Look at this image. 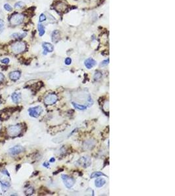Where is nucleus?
<instances>
[{
    "label": "nucleus",
    "instance_id": "f257e3e1",
    "mask_svg": "<svg viewBox=\"0 0 175 196\" xmlns=\"http://www.w3.org/2000/svg\"><path fill=\"white\" fill-rule=\"evenodd\" d=\"M26 48V44L23 41H18L15 42L11 44V50L12 52H13L14 54H20L22 53Z\"/></svg>",
    "mask_w": 175,
    "mask_h": 196
},
{
    "label": "nucleus",
    "instance_id": "f03ea898",
    "mask_svg": "<svg viewBox=\"0 0 175 196\" xmlns=\"http://www.w3.org/2000/svg\"><path fill=\"white\" fill-rule=\"evenodd\" d=\"M24 19V16L22 14L16 13L11 16L10 18V24L11 26H16L21 24Z\"/></svg>",
    "mask_w": 175,
    "mask_h": 196
},
{
    "label": "nucleus",
    "instance_id": "7ed1b4c3",
    "mask_svg": "<svg viewBox=\"0 0 175 196\" xmlns=\"http://www.w3.org/2000/svg\"><path fill=\"white\" fill-rule=\"evenodd\" d=\"M22 131V125L20 124L9 126L7 129V133L11 137H16L19 135Z\"/></svg>",
    "mask_w": 175,
    "mask_h": 196
},
{
    "label": "nucleus",
    "instance_id": "20e7f679",
    "mask_svg": "<svg viewBox=\"0 0 175 196\" xmlns=\"http://www.w3.org/2000/svg\"><path fill=\"white\" fill-rule=\"evenodd\" d=\"M62 179L63 180L64 183V185L67 188H71L75 184V179L72 177H70L68 175H62Z\"/></svg>",
    "mask_w": 175,
    "mask_h": 196
},
{
    "label": "nucleus",
    "instance_id": "39448f33",
    "mask_svg": "<svg viewBox=\"0 0 175 196\" xmlns=\"http://www.w3.org/2000/svg\"><path fill=\"white\" fill-rule=\"evenodd\" d=\"M42 112V107H40V106L32 107V108H30V109H28V112H29L30 116L34 118H37L41 114Z\"/></svg>",
    "mask_w": 175,
    "mask_h": 196
},
{
    "label": "nucleus",
    "instance_id": "423d86ee",
    "mask_svg": "<svg viewBox=\"0 0 175 196\" xmlns=\"http://www.w3.org/2000/svg\"><path fill=\"white\" fill-rule=\"evenodd\" d=\"M58 101V97L55 94H50L45 97L44 103L47 105H51Z\"/></svg>",
    "mask_w": 175,
    "mask_h": 196
},
{
    "label": "nucleus",
    "instance_id": "0eeeda50",
    "mask_svg": "<svg viewBox=\"0 0 175 196\" xmlns=\"http://www.w3.org/2000/svg\"><path fill=\"white\" fill-rule=\"evenodd\" d=\"M77 163L80 165L86 168L91 164V159L89 156H83L78 160Z\"/></svg>",
    "mask_w": 175,
    "mask_h": 196
},
{
    "label": "nucleus",
    "instance_id": "6e6552de",
    "mask_svg": "<svg viewBox=\"0 0 175 196\" xmlns=\"http://www.w3.org/2000/svg\"><path fill=\"white\" fill-rule=\"evenodd\" d=\"M24 150V148L22 147V146H19V145H17V146H15L11 148L9 150V154H11V155L13 156H15V155H17V154H20Z\"/></svg>",
    "mask_w": 175,
    "mask_h": 196
},
{
    "label": "nucleus",
    "instance_id": "1a4fd4ad",
    "mask_svg": "<svg viewBox=\"0 0 175 196\" xmlns=\"http://www.w3.org/2000/svg\"><path fill=\"white\" fill-rule=\"evenodd\" d=\"M55 9L58 12H60V13H62V12H64L65 10H66V9H68V5L64 2H58V3H56L55 5Z\"/></svg>",
    "mask_w": 175,
    "mask_h": 196
},
{
    "label": "nucleus",
    "instance_id": "9d476101",
    "mask_svg": "<svg viewBox=\"0 0 175 196\" xmlns=\"http://www.w3.org/2000/svg\"><path fill=\"white\" fill-rule=\"evenodd\" d=\"M42 47L44 49L43 54H46L47 52H52L54 50V47L53 44H51L49 43H43L42 44Z\"/></svg>",
    "mask_w": 175,
    "mask_h": 196
},
{
    "label": "nucleus",
    "instance_id": "9b49d317",
    "mask_svg": "<svg viewBox=\"0 0 175 196\" xmlns=\"http://www.w3.org/2000/svg\"><path fill=\"white\" fill-rule=\"evenodd\" d=\"M96 64V62L95 60L93 59V58H91V57L88 58V59H87L85 61V67L87 68V69H89L93 68Z\"/></svg>",
    "mask_w": 175,
    "mask_h": 196
},
{
    "label": "nucleus",
    "instance_id": "f8f14e48",
    "mask_svg": "<svg viewBox=\"0 0 175 196\" xmlns=\"http://www.w3.org/2000/svg\"><path fill=\"white\" fill-rule=\"evenodd\" d=\"M20 75H21V73H20V71H13V72L10 73L9 77L13 81H17V80H19V78H20Z\"/></svg>",
    "mask_w": 175,
    "mask_h": 196
},
{
    "label": "nucleus",
    "instance_id": "ddd939ff",
    "mask_svg": "<svg viewBox=\"0 0 175 196\" xmlns=\"http://www.w3.org/2000/svg\"><path fill=\"white\" fill-rule=\"evenodd\" d=\"M60 31L58 30H55L52 33V41L54 43H57L60 40Z\"/></svg>",
    "mask_w": 175,
    "mask_h": 196
},
{
    "label": "nucleus",
    "instance_id": "4468645a",
    "mask_svg": "<svg viewBox=\"0 0 175 196\" xmlns=\"http://www.w3.org/2000/svg\"><path fill=\"white\" fill-rule=\"evenodd\" d=\"M11 98L13 99V101L15 103H18L20 101L21 99V94L19 93H13L11 96Z\"/></svg>",
    "mask_w": 175,
    "mask_h": 196
},
{
    "label": "nucleus",
    "instance_id": "2eb2a0df",
    "mask_svg": "<svg viewBox=\"0 0 175 196\" xmlns=\"http://www.w3.org/2000/svg\"><path fill=\"white\" fill-rule=\"evenodd\" d=\"M106 184V180L102 178H100L96 179L95 181V186L97 188H101Z\"/></svg>",
    "mask_w": 175,
    "mask_h": 196
},
{
    "label": "nucleus",
    "instance_id": "dca6fc26",
    "mask_svg": "<svg viewBox=\"0 0 175 196\" xmlns=\"http://www.w3.org/2000/svg\"><path fill=\"white\" fill-rule=\"evenodd\" d=\"M26 35V33H15L11 35V37H13L14 39H20L23 38Z\"/></svg>",
    "mask_w": 175,
    "mask_h": 196
},
{
    "label": "nucleus",
    "instance_id": "f3484780",
    "mask_svg": "<svg viewBox=\"0 0 175 196\" xmlns=\"http://www.w3.org/2000/svg\"><path fill=\"white\" fill-rule=\"evenodd\" d=\"M72 105H74V107L76 109L80 110H86V109H87V107L85 106V105L78 104V103H74V102H72Z\"/></svg>",
    "mask_w": 175,
    "mask_h": 196
},
{
    "label": "nucleus",
    "instance_id": "a211bd4d",
    "mask_svg": "<svg viewBox=\"0 0 175 196\" xmlns=\"http://www.w3.org/2000/svg\"><path fill=\"white\" fill-rule=\"evenodd\" d=\"M37 29H38V31H39V35H40V36H43L45 33V28H44V26H43L42 24H38Z\"/></svg>",
    "mask_w": 175,
    "mask_h": 196
},
{
    "label": "nucleus",
    "instance_id": "6ab92c4d",
    "mask_svg": "<svg viewBox=\"0 0 175 196\" xmlns=\"http://www.w3.org/2000/svg\"><path fill=\"white\" fill-rule=\"evenodd\" d=\"M101 176H106V175H104L103 172L97 171V172H93V173L91 174V175H90V178H98V177H101Z\"/></svg>",
    "mask_w": 175,
    "mask_h": 196
},
{
    "label": "nucleus",
    "instance_id": "aec40b11",
    "mask_svg": "<svg viewBox=\"0 0 175 196\" xmlns=\"http://www.w3.org/2000/svg\"><path fill=\"white\" fill-rule=\"evenodd\" d=\"M102 73L100 71H96V73H95V75H94V78L95 81H99L101 78H102Z\"/></svg>",
    "mask_w": 175,
    "mask_h": 196
},
{
    "label": "nucleus",
    "instance_id": "412c9836",
    "mask_svg": "<svg viewBox=\"0 0 175 196\" xmlns=\"http://www.w3.org/2000/svg\"><path fill=\"white\" fill-rule=\"evenodd\" d=\"M34 190L32 187H30V188H27L26 190L25 191L26 195H27V196H31L34 193Z\"/></svg>",
    "mask_w": 175,
    "mask_h": 196
},
{
    "label": "nucleus",
    "instance_id": "4be33fe9",
    "mask_svg": "<svg viewBox=\"0 0 175 196\" xmlns=\"http://www.w3.org/2000/svg\"><path fill=\"white\" fill-rule=\"evenodd\" d=\"M25 6V4L24 3H23L22 1H19L15 3V7L16 9H21V8H23Z\"/></svg>",
    "mask_w": 175,
    "mask_h": 196
},
{
    "label": "nucleus",
    "instance_id": "5701e85b",
    "mask_svg": "<svg viewBox=\"0 0 175 196\" xmlns=\"http://www.w3.org/2000/svg\"><path fill=\"white\" fill-rule=\"evenodd\" d=\"M5 28V23H4V21L0 18V34L3 32V29Z\"/></svg>",
    "mask_w": 175,
    "mask_h": 196
},
{
    "label": "nucleus",
    "instance_id": "b1692460",
    "mask_svg": "<svg viewBox=\"0 0 175 196\" xmlns=\"http://www.w3.org/2000/svg\"><path fill=\"white\" fill-rule=\"evenodd\" d=\"M3 7H4V9H5L7 11H8V12H11V11L13 10V7H12L9 4H8V3H5Z\"/></svg>",
    "mask_w": 175,
    "mask_h": 196
},
{
    "label": "nucleus",
    "instance_id": "393cba45",
    "mask_svg": "<svg viewBox=\"0 0 175 196\" xmlns=\"http://www.w3.org/2000/svg\"><path fill=\"white\" fill-rule=\"evenodd\" d=\"M40 22H44V21L46 20V16L44 14H41V15L40 16Z\"/></svg>",
    "mask_w": 175,
    "mask_h": 196
},
{
    "label": "nucleus",
    "instance_id": "a878e982",
    "mask_svg": "<svg viewBox=\"0 0 175 196\" xmlns=\"http://www.w3.org/2000/svg\"><path fill=\"white\" fill-rule=\"evenodd\" d=\"M71 63H72V59L70 57H66L65 59V63L66 65H70Z\"/></svg>",
    "mask_w": 175,
    "mask_h": 196
},
{
    "label": "nucleus",
    "instance_id": "bb28decb",
    "mask_svg": "<svg viewBox=\"0 0 175 196\" xmlns=\"http://www.w3.org/2000/svg\"><path fill=\"white\" fill-rule=\"evenodd\" d=\"M1 63H4V64H7V63H9V59L7 58V57H5V58L3 59V60H1Z\"/></svg>",
    "mask_w": 175,
    "mask_h": 196
},
{
    "label": "nucleus",
    "instance_id": "cd10ccee",
    "mask_svg": "<svg viewBox=\"0 0 175 196\" xmlns=\"http://www.w3.org/2000/svg\"><path fill=\"white\" fill-rule=\"evenodd\" d=\"M108 63H109V59H108V60L103 61V62H102V63H101V65H102V66H104V65H108Z\"/></svg>",
    "mask_w": 175,
    "mask_h": 196
},
{
    "label": "nucleus",
    "instance_id": "c85d7f7f",
    "mask_svg": "<svg viewBox=\"0 0 175 196\" xmlns=\"http://www.w3.org/2000/svg\"><path fill=\"white\" fill-rule=\"evenodd\" d=\"M1 172L2 173H3V174H5V175H7V176H10V175H9V173L8 172V171H7L6 169H3V170H1Z\"/></svg>",
    "mask_w": 175,
    "mask_h": 196
},
{
    "label": "nucleus",
    "instance_id": "c756f323",
    "mask_svg": "<svg viewBox=\"0 0 175 196\" xmlns=\"http://www.w3.org/2000/svg\"><path fill=\"white\" fill-rule=\"evenodd\" d=\"M4 78H5L4 75H3L2 73H0V83H1V82H3V80H4Z\"/></svg>",
    "mask_w": 175,
    "mask_h": 196
},
{
    "label": "nucleus",
    "instance_id": "7c9ffc66",
    "mask_svg": "<svg viewBox=\"0 0 175 196\" xmlns=\"http://www.w3.org/2000/svg\"><path fill=\"white\" fill-rule=\"evenodd\" d=\"M43 165L44 167H47V168H49V163H47V162H45V163L43 164Z\"/></svg>",
    "mask_w": 175,
    "mask_h": 196
},
{
    "label": "nucleus",
    "instance_id": "2f4dec72",
    "mask_svg": "<svg viewBox=\"0 0 175 196\" xmlns=\"http://www.w3.org/2000/svg\"><path fill=\"white\" fill-rule=\"evenodd\" d=\"M50 162H51V163H53V162H55V158H51L50 159V161H49Z\"/></svg>",
    "mask_w": 175,
    "mask_h": 196
}]
</instances>
